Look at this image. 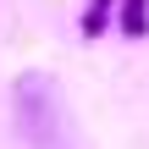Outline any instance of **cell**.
Returning <instances> with one entry per match:
<instances>
[{"label":"cell","mask_w":149,"mask_h":149,"mask_svg":"<svg viewBox=\"0 0 149 149\" xmlns=\"http://www.w3.org/2000/svg\"><path fill=\"white\" fill-rule=\"evenodd\" d=\"M116 6H122V0H88V6H83V17H77L83 39H105V33L116 28Z\"/></svg>","instance_id":"1"},{"label":"cell","mask_w":149,"mask_h":149,"mask_svg":"<svg viewBox=\"0 0 149 149\" xmlns=\"http://www.w3.org/2000/svg\"><path fill=\"white\" fill-rule=\"evenodd\" d=\"M116 33L122 39H149V0H122L116 6Z\"/></svg>","instance_id":"2"}]
</instances>
